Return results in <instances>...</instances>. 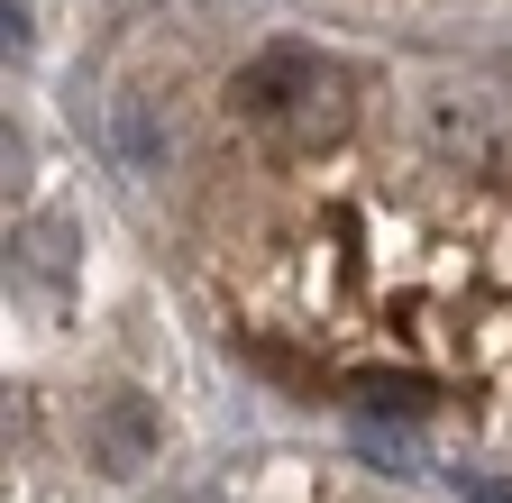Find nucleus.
<instances>
[{
    "instance_id": "f257e3e1",
    "label": "nucleus",
    "mask_w": 512,
    "mask_h": 503,
    "mask_svg": "<svg viewBox=\"0 0 512 503\" xmlns=\"http://www.w3.org/2000/svg\"><path fill=\"white\" fill-rule=\"evenodd\" d=\"M128 183L183 174V238L229 330L375 412L512 421V65L384 74L266 37L211 138L101 101Z\"/></svg>"
},
{
    "instance_id": "f03ea898",
    "label": "nucleus",
    "mask_w": 512,
    "mask_h": 503,
    "mask_svg": "<svg viewBox=\"0 0 512 503\" xmlns=\"http://www.w3.org/2000/svg\"><path fill=\"white\" fill-rule=\"evenodd\" d=\"M156 439H165V430H156L147 394H110V403L92 412V467L128 485V476H147V467H156Z\"/></svg>"
},
{
    "instance_id": "7ed1b4c3",
    "label": "nucleus",
    "mask_w": 512,
    "mask_h": 503,
    "mask_svg": "<svg viewBox=\"0 0 512 503\" xmlns=\"http://www.w3.org/2000/svg\"><path fill=\"white\" fill-rule=\"evenodd\" d=\"M202 503H384L366 485H311V476H275V485H220Z\"/></svg>"
}]
</instances>
